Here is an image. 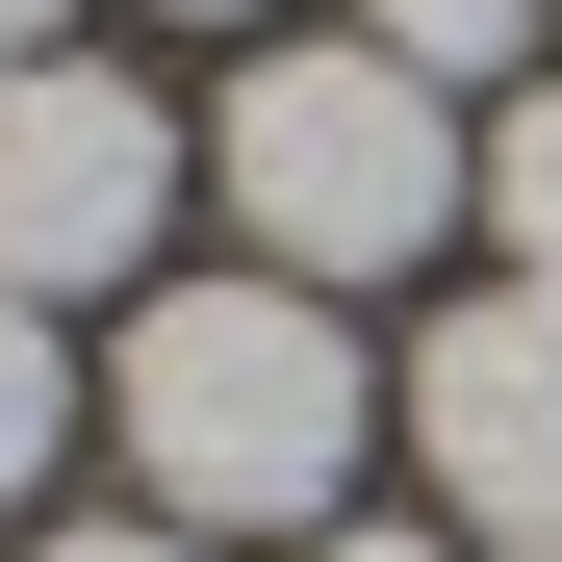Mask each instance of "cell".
<instances>
[{
    "instance_id": "1",
    "label": "cell",
    "mask_w": 562,
    "mask_h": 562,
    "mask_svg": "<svg viewBox=\"0 0 562 562\" xmlns=\"http://www.w3.org/2000/svg\"><path fill=\"white\" fill-rule=\"evenodd\" d=\"M103 435H128V486L154 537H358V333L307 307V281H154L128 358H103Z\"/></svg>"
},
{
    "instance_id": "2",
    "label": "cell",
    "mask_w": 562,
    "mask_h": 562,
    "mask_svg": "<svg viewBox=\"0 0 562 562\" xmlns=\"http://www.w3.org/2000/svg\"><path fill=\"white\" fill-rule=\"evenodd\" d=\"M205 179H231V256L256 281H384V256H435V205H486V154H460V103L409 52H358V26H307V52H231V128H205Z\"/></svg>"
},
{
    "instance_id": "3",
    "label": "cell",
    "mask_w": 562,
    "mask_h": 562,
    "mask_svg": "<svg viewBox=\"0 0 562 562\" xmlns=\"http://www.w3.org/2000/svg\"><path fill=\"white\" fill-rule=\"evenodd\" d=\"M179 231V103L103 52H52V77H0V281L26 307H77V281H128Z\"/></svg>"
},
{
    "instance_id": "4",
    "label": "cell",
    "mask_w": 562,
    "mask_h": 562,
    "mask_svg": "<svg viewBox=\"0 0 562 562\" xmlns=\"http://www.w3.org/2000/svg\"><path fill=\"white\" fill-rule=\"evenodd\" d=\"M409 460H435V537H486V562L562 537V281L435 307V358H409Z\"/></svg>"
},
{
    "instance_id": "5",
    "label": "cell",
    "mask_w": 562,
    "mask_h": 562,
    "mask_svg": "<svg viewBox=\"0 0 562 562\" xmlns=\"http://www.w3.org/2000/svg\"><path fill=\"white\" fill-rule=\"evenodd\" d=\"M537 26H562V0H358V52H409L435 103H460V77H512Z\"/></svg>"
},
{
    "instance_id": "6",
    "label": "cell",
    "mask_w": 562,
    "mask_h": 562,
    "mask_svg": "<svg viewBox=\"0 0 562 562\" xmlns=\"http://www.w3.org/2000/svg\"><path fill=\"white\" fill-rule=\"evenodd\" d=\"M486 231H512V281H562V77L486 128Z\"/></svg>"
},
{
    "instance_id": "7",
    "label": "cell",
    "mask_w": 562,
    "mask_h": 562,
    "mask_svg": "<svg viewBox=\"0 0 562 562\" xmlns=\"http://www.w3.org/2000/svg\"><path fill=\"white\" fill-rule=\"evenodd\" d=\"M77 435V358H52V307H26V281H0V512H26V460Z\"/></svg>"
},
{
    "instance_id": "8",
    "label": "cell",
    "mask_w": 562,
    "mask_h": 562,
    "mask_svg": "<svg viewBox=\"0 0 562 562\" xmlns=\"http://www.w3.org/2000/svg\"><path fill=\"white\" fill-rule=\"evenodd\" d=\"M26 562H205V537H154V512H77V537H26Z\"/></svg>"
},
{
    "instance_id": "9",
    "label": "cell",
    "mask_w": 562,
    "mask_h": 562,
    "mask_svg": "<svg viewBox=\"0 0 562 562\" xmlns=\"http://www.w3.org/2000/svg\"><path fill=\"white\" fill-rule=\"evenodd\" d=\"M0 77H52V0H0Z\"/></svg>"
},
{
    "instance_id": "10",
    "label": "cell",
    "mask_w": 562,
    "mask_h": 562,
    "mask_svg": "<svg viewBox=\"0 0 562 562\" xmlns=\"http://www.w3.org/2000/svg\"><path fill=\"white\" fill-rule=\"evenodd\" d=\"M307 562H460V537H307Z\"/></svg>"
},
{
    "instance_id": "11",
    "label": "cell",
    "mask_w": 562,
    "mask_h": 562,
    "mask_svg": "<svg viewBox=\"0 0 562 562\" xmlns=\"http://www.w3.org/2000/svg\"><path fill=\"white\" fill-rule=\"evenodd\" d=\"M179 26H256V0H179Z\"/></svg>"
}]
</instances>
